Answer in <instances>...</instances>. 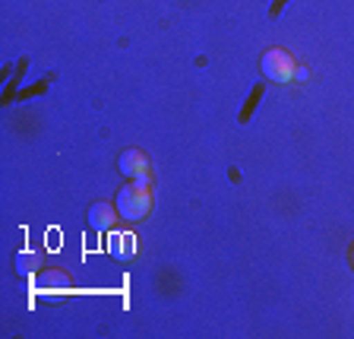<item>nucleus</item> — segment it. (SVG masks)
I'll return each mask as SVG.
<instances>
[{"label":"nucleus","mask_w":354,"mask_h":339,"mask_svg":"<svg viewBox=\"0 0 354 339\" xmlns=\"http://www.w3.org/2000/svg\"><path fill=\"white\" fill-rule=\"evenodd\" d=\"M152 177H136V181H127L124 187L114 197V207H118V216L124 222H140L152 213Z\"/></svg>","instance_id":"f257e3e1"},{"label":"nucleus","mask_w":354,"mask_h":339,"mask_svg":"<svg viewBox=\"0 0 354 339\" xmlns=\"http://www.w3.org/2000/svg\"><path fill=\"white\" fill-rule=\"evenodd\" d=\"M259 98H263V86H253V89H250V98H247V108H243L241 118H237L241 124H247V121H250V114H253V108L259 105Z\"/></svg>","instance_id":"6e6552de"},{"label":"nucleus","mask_w":354,"mask_h":339,"mask_svg":"<svg viewBox=\"0 0 354 339\" xmlns=\"http://www.w3.org/2000/svg\"><path fill=\"white\" fill-rule=\"evenodd\" d=\"M118 171L124 177H130V181L146 177L149 175V155L142 153V149H124V153L118 155Z\"/></svg>","instance_id":"7ed1b4c3"},{"label":"nucleus","mask_w":354,"mask_h":339,"mask_svg":"<svg viewBox=\"0 0 354 339\" xmlns=\"http://www.w3.org/2000/svg\"><path fill=\"white\" fill-rule=\"evenodd\" d=\"M38 288H41V292H54V288L66 292V288H70V276H66L64 270H44V273L38 276Z\"/></svg>","instance_id":"39448f33"},{"label":"nucleus","mask_w":354,"mask_h":339,"mask_svg":"<svg viewBox=\"0 0 354 339\" xmlns=\"http://www.w3.org/2000/svg\"><path fill=\"white\" fill-rule=\"evenodd\" d=\"M259 67H263V76L272 82H291L295 80V58H291V51H285V48H269V51L263 54V60H259Z\"/></svg>","instance_id":"f03ea898"},{"label":"nucleus","mask_w":354,"mask_h":339,"mask_svg":"<svg viewBox=\"0 0 354 339\" xmlns=\"http://www.w3.org/2000/svg\"><path fill=\"white\" fill-rule=\"evenodd\" d=\"M133 238L130 235H111V241H108V251L114 254L118 260H127V257H133Z\"/></svg>","instance_id":"0eeeda50"},{"label":"nucleus","mask_w":354,"mask_h":339,"mask_svg":"<svg viewBox=\"0 0 354 339\" xmlns=\"http://www.w3.org/2000/svg\"><path fill=\"white\" fill-rule=\"evenodd\" d=\"M307 76H310V70H307V67H297V70H295V80H307Z\"/></svg>","instance_id":"9d476101"},{"label":"nucleus","mask_w":354,"mask_h":339,"mask_svg":"<svg viewBox=\"0 0 354 339\" xmlns=\"http://www.w3.org/2000/svg\"><path fill=\"white\" fill-rule=\"evenodd\" d=\"M285 3H288V0H275V3H272V10H269V16H272V19H279V13H281V10H285Z\"/></svg>","instance_id":"1a4fd4ad"},{"label":"nucleus","mask_w":354,"mask_h":339,"mask_svg":"<svg viewBox=\"0 0 354 339\" xmlns=\"http://www.w3.org/2000/svg\"><path fill=\"white\" fill-rule=\"evenodd\" d=\"M351 266H354V244H351Z\"/></svg>","instance_id":"9b49d317"},{"label":"nucleus","mask_w":354,"mask_h":339,"mask_svg":"<svg viewBox=\"0 0 354 339\" xmlns=\"http://www.w3.org/2000/svg\"><path fill=\"white\" fill-rule=\"evenodd\" d=\"M38 266H41V254L38 251H19L16 254V273L26 279V276H32V273H38Z\"/></svg>","instance_id":"423d86ee"},{"label":"nucleus","mask_w":354,"mask_h":339,"mask_svg":"<svg viewBox=\"0 0 354 339\" xmlns=\"http://www.w3.org/2000/svg\"><path fill=\"white\" fill-rule=\"evenodd\" d=\"M86 219H88V229L92 232H108V229H114V222H118V207H114V203H104V200H95V203L88 207Z\"/></svg>","instance_id":"20e7f679"}]
</instances>
